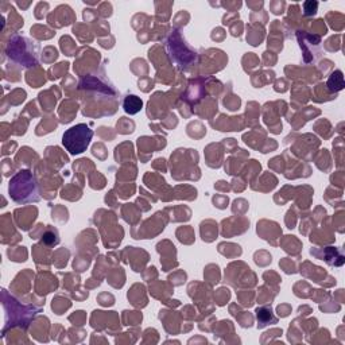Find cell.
I'll return each instance as SVG.
<instances>
[{"mask_svg": "<svg viewBox=\"0 0 345 345\" xmlns=\"http://www.w3.org/2000/svg\"><path fill=\"white\" fill-rule=\"evenodd\" d=\"M43 241L46 244H58L59 243V239H58L57 233H53V232H48L43 235Z\"/></svg>", "mask_w": 345, "mask_h": 345, "instance_id": "cell-5", "label": "cell"}, {"mask_svg": "<svg viewBox=\"0 0 345 345\" xmlns=\"http://www.w3.org/2000/svg\"><path fill=\"white\" fill-rule=\"evenodd\" d=\"M328 86L332 92H339L344 88V78H343V73L340 70L332 73L329 80H328Z\"/></svg>", "mask_w": 345, "mask_h": 345, "instance_id": "cell-4", "label": "cell"}, {"mask_svg": "<svg viewBox=\"0 0 345 345\" xmlns=\"http://www.w3.org/2000/svg\"><path fill=\"white\" fill-rule=\"evenodd\" d=\"M8 194L16 204L24 205L39 201V186L37 177L30 170H19L10 179Z\"/></svg>", "mask_w": 345, "mask_h": 345, "instance_id": "cell-1", "label": "cell"}, {"mask_svg": "<svg viewBox=\"0 0 345 345\" xmlns=\"http://www.w3.org/2000/svg\"><path fill=\"white\" fill-rule=\"evenodd\" d=\"M92 138L93 131L91 127L85 123H80L65 131V134L62 135V144L72 155H77L86 151Z\"/></svg>", "mask_w": 345, "mask_h": 345, "instance_id": "cell-2", "label": "cell"}, {"mask_svg": "<svg viewBox=\"0 0 345 345\" xmlns=\"http://www.w3.org/2000/svg\"><path fill=\"white\" fill-rule=\"evenodd\" d=\"M142 107H143V101L140 100V97L135 96V95H129L123 101V108L129 115H135V114L140 112Z\"/></svg>", "mask_w": 345, "mask_h": 345, "instance_id": "cell-3", "label": "cell"}]
</instances>
